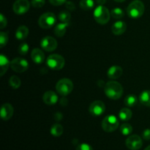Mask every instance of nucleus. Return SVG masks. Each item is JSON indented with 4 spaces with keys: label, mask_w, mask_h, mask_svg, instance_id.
<instances>
[{
    "label": "nucleus",
    "mask_w": 150,
    "mask_h": 150,
    "mask_svg": "<svg viewBox=\"0 0 150 150\" xmlns=\"http://www.w3.org/2000/svg\"><path fill=\"white\" fill-rule=\"evenodd\" d=\"M59 102H60V104H61L62 105L64 106V105H67V103H68V100H67V98H62L61 100H60Z\"/></svg>",
    "instance_id": "39"
},
{
    "label": "nucleus",
    "mask_w": 150,
    "mask_h": 150,
    "mask_svg": "<svg viewBox=\"0 0 150 150\" xmlns=\"http://www.w3.org/2000/svg\"><path fill=\"white\" fill-rule=\"evenodd\" d=\"M133 113L130 111L129 108H123L120 110V113H119V117L122 121H128L131 119Z\"/></svg>",
    "instance_id": "22"
},
{
    "label": "nucleus",
    "mask_w": 150,
    "mask_h": 150,
    "mask_svg": "<svg viewBox=\"0 0 150 150\" xmlns=\"http://www.w3.org/2000/svg\"><path fill=\"white\" fill-rule=\"evenodd\" d=\"M31 58L36 64H42L45 60V54L40 48H35L31 53Z\"/></svg>",
    "instance_id": "16"
},
{
    "label": "nucleus",
    "mask_w": 150,
    "mask_h": 150,
    "mask_svg": "<svg viewBox=\"0 0 150 150\" xmlns=\"http://www.w3.org/2000/svg\"><path fill=\"white\" fill-rule=\"evenodd\" d=\"M127 29V25L124 21H119L115 22L111 27V32L115 35H121L125 33Z\"/></svg>",
    "instance_id": "15"
},
{
    "label": "nucleus",
    "mask_w": 150,
    "mask_h": 150,
    "mask_svg": "<svg viewBox=\"0 0 150 150\" xmlns=\"http://www.w3.org/2000/svg\"><path fill=\"white\" fill-rule=\"evenodd\" d=\"M95 20L100 24H106L110 20L111 13L107 7L103 5H99L95 9L93 13Z\"/></svg>",
    "instance_id": "3"
},
{
    "label": "nucleus",
    "mask_w": 150,
    "mask_h": 150,
    "mask_svg": "<svg viewBox=\"0 0 150 150\" xmlns=\"http://www.w3.org/2000/svg\"><path fill=\"white\" fill-rule=\"evenodd\" d=\"M66 1H67V0H49V2L54 6L62 5V4H64Z\"/></svg>",
    "instance_id": "36"
},
{
    "label": "nucleus",
    "mask_w": 150,
    "mask_h": 150,
    "mask_svg": "<svg viewBox=\"0 0 150 150\" xmlns=\"http://www.w3.org/2000/svg\"><path fill=\"white\" fill-rule=\"evenodd\" d=\"M123 73V69L120 66L114 65L110 67L108 70V77L111 79H117L122 76Z\"/></svg>",
    "instance_id": "17"
},
{
    "label": "nucleus",
    "mask_w": 150,
    "mask_h": 150,
    "mask_svg": "<svg viewBox=\"0 0 150 150\" xmlns=\"http://www.w3.org/2000/svg\"><path fill=\"white\" fill-rule=\"evenodd\" d=\"M63 132H64V128H63L62 125H61L60 124H54L51 128V134L55 137H59V136H62Z\"/></svg>",
    "instance_id": "23"
},
{
    "label": "nucleus",
    "mask_w": 150,
    "mask_h": 150,
    "mask_svg": "<svg viewBox=\"0 0 150 150\" xmlns=\"http://www.w3.org/2000/svg\"><path fill=\"white\" fill-rule=\"evenodd\" d=\"M42 100L46 105H55L58 102L59 98L57 94L54 91H47L44 93Z\"/></svg>",
    "instance_id": "14"
},
{
    "label": "nucleus",
    "mask_w": 150,
    "mask_h": 150,
    "mask_svg": "<svg viewBox=\"0 0 150 150\" xmlns=\"http://www.w3.org/2000/svg\"><path fill=\"white\" fill-rule=\"evenodd\" d=\"M57 92L62 96H67L72 92L73 89V83L69 79H62L56 85Z\"/></svg>",
    "instance_id": "5"
},
{
    "label": "nucleus",
    "mask_w": 150,
    "mask_h": 150,
    "mask_svg": "<svg viewBox=\"0 0 150 150\" xmlns=\"http://www.w3.org/2000/svg\"><path fill=\"white\" fill-rule=\"evenodd\" d=\"M96 1L99 5H103L106 2V0H96Z\"/></svg>",
    "instance_id": "40"
},
{
    "label": "nucleus",
    "mask_w": 150,
    "mask_h": 150,
    "mask_svg": "<svg viewBox=\"0 0 150 150\" xmlns=\"http://www.w3.org/2000/svg\"><path fill=\"white\" fill-rule=\"evenodd\" d=\"M29 31L27 26H23V25L20 26L16 32V39L19 40H23L26 39L29 35Z\"/></svg>",
    "instance_id": "19"
},
{
    "label": "nucleus",
    "mask_w": 150,
    "mask_h": 150,
    "mask_svg": "<svg viewBox=\"0 0 150 150\" xmlns=\"http://www.w3.org/2000/svg\"><path fill=\"white\" fill-rule=\"evenodd\" d=\"M10 67L16 73H23L29 68V63L23 58H16L10 62Z\"/></svg>",
    "instance_id": "8"
},
{
    "label": "nucleus",
    "mask_w": 150,
    "mask_h": 150,
    "mask_svg": "<svg viewBox=\"0 0 150 150\" xmlns=\"http://www.w3.org/2000/svg\"><path fill=\"white\" fill-rule=\"evenodd\" d=\"M115 1H117V2H123V1H125V0H114Z\"/></svg>",
    "instance_id": "41"
},
{
    "label": "nucleus",
    "mask_w": 150,
    "mask_h": 150,
    "mask_svg": "<svg viewBox=\"0 0 150 150\" xmlns=\"http://www.w3.org/2000/svg\"><path fill=\"white\" fill-rule=\"evenodd\" d=\"M144 150H150V145H149V146H148L147 147H146Z\"/></svg>",
    "instance_id": "42"
},
{
    "label": "nucleus",
    "mask_w": 150,
    "mask_h": 150,
    "mask_svg": "<svg viewBox=\"0 0 150 150\" xmlns=\"http://www.w3.org/2000/svg\"><path fill=\"white\" fill-rule=\"evenodd\" d=\"M9 83H10V86H11L13 89H18L21 86V82L20 79H19L18 76H13L10 78V80H9Z\"/></svg>",
    "instance_id": "28"
},
{
    "label": "nucleus",
    "mask_w": 150,
    "mask_h": 150,
    "mask_svg": "<svg viewBox=\"0 0 150 150\" xmlns=\"http://www.w3.org/2000/svg\"><path fill=\"white\" fill-rule=\"evenodd\" d=\"M123 87L119 82L111 81L105 83L104 86L105 95L109 99L118 100L122 96Z\"/></svg>",
    "instance_id": "1"
},
{
    "label": "nucleus",
    "mask_w": 150,
    "mask_h": 150,
    "mask_svg": "<svg viewBox=\"0 0 150 150\" xmlns=\"http://www.w3.org/2000/svg\"><path fill=\"white\" fill-rule=\"evenodd\" d=\"M47 66L50 69L54 70H59L64 67L65 60L62 56L59 54H54L50 55L46 60Z\"/></svg>",
    "instance_id": "4"
},
{
    "label": "nucleus",
    "mask_w": 150,
    "mask_h": 150,
    "mask_svg": "<svg viewBox=\"0 0 150 150\" xmlns=\"http://www.w3.org/2000/svg\"><path fill=\"white\" fill-rule=\"evenodd\" d=\"M145 7L141 0H134L128 5L127 12L128 16L132 18H139L143 16Z\"/></svg>",
    "instance_id": "2"
},
{
    "label": "nucleus",
    "mask_w": 150,
    "mask_h": 150,
    "mask_svg": "<svg viewBox=\"0 0 150 150\" xmlns=\"http://www.w3.org/2000/svg\"><path fill=\"white\" fill-rule=\"evenodd\" d=\"M139 100L142 105L150 107V90H145L141 93Z\"/></svg>",
    "instance_id": "21"
},
{
    "label": "nucleus",
    "mask_w": 150,
    "mask_h": 150,
    "mask_svg": "<svg viewBox=\"0 0 150 150\" xmlns=\"http://www.w3.org/2000/svg\"><path fill=\"white\" fill-rule=\"evenodd\" d=\"M142 137L144 140H150V129H146L144 130L143 133H142Z\"/></svg>",
    "instance_id": "37"
},
{
    "label": "nucleus",
    "mask_w": 150,
    "mask_h": 150,
    "mask_svg": "<svg viewBox=\"0 0 150 150\" xmlns=\"http://www.w3.org/2000/svg\"><path fill=\"white\" fill-rule=\"evenodd\" d=\"M79 5L82 10H89L93 8L95 3L93 0H81Z\"/></svg>",
    "instance_id": "26"
},
{
    "label": "nucleus",
    "mask_w": 150,
    "mask_h": 150,
    "mask_svg": "<svg viewBox=\"0 0 150 150\" xmlns=\"http://www.w3.org/2000/svg\"><path fill=\"white\" fill-rule=\"evenodd\" d=\"M13 107L10 103H4L1 105V117L3 120H9L13 115Z\"/></svg>",
    "instance_id": "13"
},
{
    "label": "nucleus",
    "mask_w": 150,
    "mask_h": 150,
    "mask_svg": "<svg viewBox=\"0 0 150 150\" xmlns=\"http://www.w3.org/2000/svg\"><path fill=\"white\" fill-rule=\"evenodd\" d=\"M57 22V18L53 13H45L41 15L38 20V24L42 29H51Z\"/></svg>",
    "instance_id": "7"
},
{
    "label": "nucleus",
    "mask_w": 150,
    "mask_h": 150,
    "mask_svg": "<svg viewBox=\"0 0 150 150\" xmlns=\"http://www.w3.org/2000/svg\"><path fill=\"white\" fill-rule=\"evenodd\" d=\"M65 7L69 11H74L75 9H76V5L73 1H68L65 2Z\"/></svg>",
    "instance_id": "35"
},
{
    "label": "nucleus",
    "mask_w": 150,
    "mask_h": 150,
    "mask_svg": "<svg viewBox=\"0 0 150 150\" xmlns=\"http://www.w3.org/2000/svg\"><path fill=\"white\" fill-rule=\"evenodd\" d=\"M119 127V120L114 115H108L102 121V128L107 133L115 131Z\"/></svg>",
    "instance_id": "6"
},
{
    "label": "nucleus",
    "mask_w": 150,
    "mask_h": 150,
    "mask_svg": "<svg viewBox=\"0 0 150 150\" xmlns=\"http://www.w3.org/2000/svg\"><path fill=\"white\" fill-rule=\"evenodd\" d=\"M9 66H10V62L8 59H7V57L6 56L3 55V54H1V56H0V67H1L0 76H4V73L8 70Z\"/></svg>",
    "instance_id": "18"
},
{
    "label": "nucleus",
    "mask_w": 150,
    "mask_h": 150,
    "mask_svg": "<svg viewBox=\"0 0 150 150\" xmlns=\"http://www.w3.org/2000/svg\"><path fill=\"white\" fill-rule=\"evenodd\" d=\"M29 49V45H28L26 42H23V43H21L20 45H19L18 48V53L21 54V55H25L28 53Z\"/></svg>",
    "instance_id": "31"
},
{
    "label": "nucleus",
    "mask_w": 150,
    "mask_h": 150,
    "mask_svg": "<svg viewBox=\"0 0 150 150\" xmlns=\"http://www.w3.org/2000/svg\"><path fill=\"white\" fill-rule=\"evenodd\" d=\"M30 7V3L28 0H16L13 6V10L16 14L22 15L26 13Z\"/></svg>",
    "instance_id": "12"
},
{
    "label": "nucleus",
    "mask_w": 150,
    "mask_h": 150,
    "mask_svg": "<svg viewBox=\"0 0 150 150\" xmlns=\"http://www.w3.org/2000/svg\"><path fill=\"white\" fill-rule=\"evenodd\" d=\"M7 24V18L4 17V16L3 14L0 15V29H3L5 28V26Z\"/></svg>",
    "instance_id": "34"
},
{
    "label": "nucleus",
    "mask_w": 150,
    "mask_h": 150,
    "mask_svg": "<svg viewBox=\"0 0 150 150\" xmlns=\"http://www.w3.org/2000/svg\"><path fill=\"white\" fill-rule=\"evenodd\" d=\"M58 42L57 40L53 37L47 36L42 38L40 41V46L44 51H48V52H51L57 49Z\"/></svg>",
    "instance_id": "9"
},
{
    "label": "nucleus",
    "mask_w": 150,
    "mask_h": 150,
    "mask_svg": "<svg viewBox=\"0 0 150 150\" xmlns=\"http://www.w3.org/2000/svg\"><path fill=\"white\" fill-rule=\"evenodd\" d=\"M76 150H93L92 146L89 144L86 143H83L79 144V146L76 147Z\"/></svg>",
    "instance_id": "33"
},
{
    "label": "nucleus",
    "mask_w": 150,
    "mask_h": 150,
    "mask_svg": "<svg viewBox=\"0 0 150 150\" xmlns=\"http://www.w3.org/2000/svg\"><path fill=\"white\" fill-rule=\"evenodd\" d=\"M8 42V35L7 33L1 32L0 33V48H2L5 46Z\"/></svg>",
    "instance_id": "30"
},
{
    "label": "nucleus",
    "mask_w": 150,
    "mask_h": 150,
    "mask_svg": "<svg viewBox=\"0 0 150 150\" xmlns=\"http://www.w3.org/2000/svg\"><path fill=\"white\" fill-rule=\"evenodd\" d=\"M126 146L130 150H138L143 145L142 138L138 135H132L129 136L125 142Z\"/></svg>",
    "instance_id": "11"
},
{
    "label": "nucleus",
    "mask_w": 150,
    "mask_h": 150,
    "mask_svg": "<svg viewBox=\"0 0 150 150\" xmlns=\"http://www.w3.org/2000/svg\"><path fill=\"white\" fill-rule=\"evenodd\" d=\"M120 132L123 136H129L133 132V127L129 123H124L120 127Z\"/></svg>",
    "instance_id": "27"
},
{
    "label": "nucleus",
    "mask_w": 150,
    "mask_h": 150,
    "mask_svg": "<svg viewBox=\"0 0 150 150\" xmlns=\"http://www.w3.org/2000/svg\"><path fill=\"white\" fill-rule=\"evenodd\" d=\"M59 19L62 23H69L70 20H71V15H70V12L66 11V10H63L59 13Z\"/></svg>",
    "instance_id": "24"
},
{
    "label": "nucleus",
    "mask_w": 150,
    "mask_h": 150,
    "mask_svg": "<svg viewBox=\"0 0 150 150\" xmlns=\"http://www.w3.org/2000/svg\"><path fill=\"white\" fill-rule=\"evenodd\" d=\"M137 97L136 95H127L125 98V105L127 107H133L134 105H136L137 103Z\"/></svg>",
    "instance_id": "25"
},
{
    "label": "nucleus",
    "mask_w": 150,
    "mask_h": 150,
    "mask_svg": "<svg viewBox=\"0 0 150 150\" xmlns=\"http://www.w3.org/2000/svg\"><path fill=\"white\" fill-rule=\"evenodd\" d=\"M32 5L35 8H40L43 7L45 3V0H32Z\"/></svg>",
    "instance_id": "32"
},
{
    "label": "nucleus",
    "mask_w": 150,
    "mask_h": 150,
    "mask_svg": "<svg viewBox=\"0 0 150 150\" xmlns=\"http://www.w3.org/2000/svg\"><path fill=\"white\" fill-rule=\"evenodd\" d=\"M54 118L56 121H60V120H62V114L61 113H59V112L56 113V114H54Z\"/></svg>",
    "instance_id": "38"
},
{
    "label": "nucleus",
    "mask_w": 150,
    "mask_h": 150,
    "mask_svg": "<svg viewBox=\"0 0 150 150\" xmlns=\"http://www.w3.org/2000/svg\"><path fill=\"white\" fill-rule=\"evenodd\" d=\"M69 26V23H60L56 26L55 29H54V34L56 36L59 37V38H62L64 36L67 31V26Z\"/></svg>",
    "instance_id": "20"
},
{
    "label": "nucleus",
    "mask_w": 150,
    "mask_h": 150,
    "mask_svg": "<svg viewBox=\"0 0 150 150\" xmlns=\"http://www.w3.org/2000/svg\"><path fill=\"white\" fill-rule=\"evenodd\" d=\"M105 111V105L101 100H95L90 104L89 111L94 117H99L102 115Z\"/></svg>",
    "instance_id": "10"
},
{
    "label": "nucleus",
    "mask_w": 150,
    "mask_h": 150,
    "mask_svg": "<svg viewBox=\"0 0 150 150\" xmlns=\"http://www.w3.org/2000/svg\"><path fill=\"white\" fill-rule=\"evenodd\" d=\"M111 15L114 18L120 19L124 16V12L120 7H115L112 10Z\"/></svg>",
    "instance_id": "29"
}]
</instances>
